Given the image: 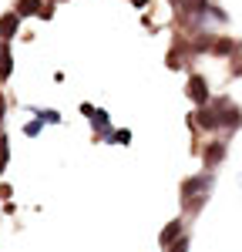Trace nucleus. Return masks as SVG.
I'll use <instances>...</instances> for the list:
<instances>
[{
    "instance_id": "10",
    "label": "nucleus",
    "mask_w": 242,
    "mask_h": 252,
    "mask_svg": "<svg viewBox=\"0 0 242 252\" xmlns=\"http://www.w3.org/2000/svg\"><path fill=\"white\" fill-rule=\"evenodd\" d=\"M10 74H14V51L10 44H0V84L10 81Z\"/></svg>"
},
{
    "instance_id": "8",
    "label": "nucleus",
    "mask_w": 242,
    "mask_h": 252,
    "mask_svg": "<svg viewBox=\"0 0 242 252\" xmlns=\"http://www.w3.org/2000/svg\"><path fill=\"white\" fill-rule=\"evenodd\" d=\"M242 44L236 37H225V34H219L215 37V47H212V58H229V54H239Z\"/></svg>"
},
{
    "instance_id": "12",
    "label": "nucleus",
    "mask_w": 242,
    "mask_h": 252,
    "mask_svg": "<svg viewBox=\"0 0 242 252\" xmlns=\"http://www.w3.org/2000/svg\"><path fill=\"white\" fill-rule=\"evenodd\" d=\"M27 111H34V115H37L40 121H47V125H60V115L54 108H27Z\"/></svg>"
},
{
    "instance_id": "16",
    "label": "nucleus",
    "mask_w": 242,
    "mask_h": 252,
    "mask_svg": "<svg viewBox=\"0 0 242 252\" xmlns=\"http://www.w3.org/2000/svg\"><path fill=\"white\" fill-rule=\"evenodd\" d=\"M54 3H58V0H47V3H44V10H40V20H51V17H54Z\"/></svg>"
},
{
    "instance_id": "2",
    "label": "nucleus",
    "mask_w": 242,
    "mask_h": 252,
    "mask_svg": "<svg viewBox=\"0 0 242 252\" xmlns=\"http://www.w3.org/2000/svg\"><path fill=\"white\" fill-rule=\"evenodd\" d=\"M212 172H199V175H192V178H185L182 182V198L188 202V198H199V195H209V189H212Z\"/></svg>"
},
{
    "instance_id": "14",
    "label": "nucleus",
    "mask_w": 242,
    "mask_h": 252,
    "mask_svg": "<svg viewBox=\"0 0 242 252\" xmlns=\"http://www.w3.org/2000/svg\"><path fill=\"white\" fill-rule=\"evenodd\" d=\"M40 128H44V121H40V118H34V121H27V125H24V135L34 138V135H40Z\"/></svg>"
},
{
    "instance_id": "3",
    "label": "nucleus",
    "mask_w": 242,
    "mask_h": 252,
    "mask_svg": "<svg viewBox=\"0 0 242 252\" xmlns=\"http://www.w3.org/2000/svg\"><path fill=\"white\" fill-rule=\"evenodd\" d=\"M185 94H188V101H192L195 108H205V104H212L209 81L202 78V74H192V78H188V84H185Z\"/></svg>"
},
{
    "instance_id": "18",
    "label": "nucleus",
    "mask_w": 242,
    "mask_h": 252,
    "mask_svg": "<svg viewBox=\"0 0 242 252\" xmlns=\"http://www.w3.org/2000/svg\"><path fill=\"white\" fill-rule=\"evenodd\" d=\"M3 118H7V101H3V94H0V125H3Z\"/></svg>"
},
{
    "instance_id": "13",
    "label": "nucleus",
    "mask_w": 242,
    "mask_h": 252,
    "mask_svg": "<svg viewBox=\"0 0 242 252\" xmlns=\"http://www.w3.org/2000/svg\"><path fill=\"white\" fill-rule=\"evenodd\" d=\"M7 161H10V148H7V138L0 135V175H3V168H7Z\"/></svg>"
},
{
    "instance_id": "11",
    "label": "nucleus",
    "mask_w": 242,
    "mask_h": 252,
    "mask_svg": "<svg viewBox=\"0 0 242 252\" xmlns=\"http://www.w3.org/2000/svg\"><path fill=\"white\" fill-rule=\"evenodd\" d=\"M44 3H47V0H17V3H14V10L20 14V20H24V17H34V14L40 17Z\"/></svg>"
},
{
    "instance_id": "4",
    "label": "nucleus",
    "mask_w": 242,
    "mask_h": 252,
    "mask_svg": "<svg viewBox=\"0 0 242 252\" xmlns=\"http://www.w3.org/2000/svg\"><path fill=\"white\" fill-rule=\"evenodd\" d=\"M81 111L91 118V125H94V135H101L104 141H111V135H115V131H111V121H108V111H104V108H94L91 101H84V104H81Z\"/></svg>"
},
{
    "instance_id": "5",
    "label": "nucleus",
    "mask_w": 242,
    "mask_h": 252,
    "mask_svg": "<svg viewBox=\"0 0 242 252\" xmlns=\"http://www.w3.org/2000/svg\"><path fill=\"white\" fill-rule=\"evenodd\" d=\"M188 125H192V128H205V131H222V121H219L215 104H205V108H199L195 115L188 118Z\"/></svg>"
},
{
    "instance_id": "7",
    "label": "nucleus",
    "mask_w": 242,
    "mask_h": 252,
    "mask_svg": "<svg viewBox=\"0 0 242 252\" xmlns=\"http://www.w3.org/2000/svg\"><path fill=\"white\" fill-rule=\"evenodd\" d=\"M17 31H20V14L10 7L7 14H0V40H3V44H10V40L17 37Z\"/></svg>"
},
{
    "instance_id": "17",
    "label": "nucleus",
    "mask_w": 242,
    "mask_h": 252,
    "mask_svg": "<svg viewBox=\"0 0 242 252\" xmlns=\"http://www.w3.org/2000/svg\"><path fill=\"white\" fill-rule=\"evenodd\" d=\"M185 249H188V239L182 235V239H179V242H175V246H172V249H168V252H185Z\"/></svg>"
},
{
    "instance_id": "1",
    "label": "nucleus",
    "mask_w": 242,
    "mask_h": 252,
    "mask_svg": "<svg viewBox=\"0 0 242 252\" xmlns=\"http://www.w3.org/2000/svg\"><path fill=\"white\" fill-rule=\"evenodd\" d=\"M212 104H215V111H219L222 128H225V131H239V128H242V108H239V104L229 101V97H215Z\"/></svg>"
},
{
    "instance_id": "9",
    "label": "nucleus",
    "mask_w": 242,
    "mask_h": 252,
    "mask_svg": "<svg viewBox=\"0 0 242 252\" xmlns=\"http://www.w3.org/2000/svg\"><path fill=\"white\" fill-rule=\"evenodd\" d=\"M182 239V219H172L165 229H161V235H158V246L161 249H172L175 242Z\"/></svg>"
},
{
    "instance_id": "15",
    "label": "nucleus",
    "mask_w": 242,
    "mask_h": 252,
    "mask_svg": "<svg viewBox=\"0 0 242 252\" xmlns=\"http://www.w3.org/2000/svg\"><path fill=\"white\" fill-rule=\"evenodd\" d=\"M111 141H115V145H128V141H131V131H128V128H121V131L111 135Z\"/></svg>"
},
{
    "instance_id": "19",
    "label": "nucleus",
    "mask_w": 242,
    "mask_h": 252,
    "mask_svg": "<svg viewBox=\"0 0 242 252\" xmlns=\"http://www.w3.org/2000/svg\"><path fill=\"white\" fill-rule=\"evenodd\" d=\"M131 3H135L138 10H145V7H148V0H131Z\"/></svg>"
},
{
    "instance_id": "6",
    "label": "nucleus",
    "mask_w": 242,
    "mask_h": 252,
    "mask_svg": "<svg viewBox=\"0 0 242 252\" xmlns=\"http://www.w3.org/2000/svg\"><path fill=\"white\" fill-rule=\"evenodd\" d=\"M225 152H229V145H225V138H215V141H209L205 145V152H202V165L212 172V168H219L222 161H225Z\"/></svg>"
},
{
    "instance_id": "20",
    "label": "nucleus",
    "mask_w": 242,
    "mask_h": 252,
    "mask_svg": "<svg viewBox=\"0 0 242 252\" xmlns=\"http://www.w3.org/2000/svg\"><path fill=\"white\" fill-rule=\"evenodd\" d=\"M168 3H175V7H179V10H182V7H185L188 0H168Z\"/></svg>"
}]
</instances>
